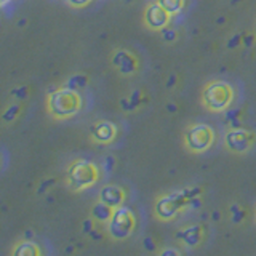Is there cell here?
<instances>
[{
    "label": "cell",
    "instance_id": "1",
    "mask_svg": "<svg viewBox=\"0 0 256 256\" xmlns=\"http://www.w3.org/2000/svg\"><path fill=\"white\" fill-rule=\"evenodd\" d=\"M80 108H82V98H80L78 92L68 86L50 92L46 98V109L54 118L74 117Z\"/></svg>",
    "mask_w": 256,
    "mask_h": 256
},
{
    "label": "cell",
    "instance_id": "2",
    "mask_svg": "<svg viewBox=\"0 0 256 256\" xmlns=\"http://www.w3.org/2000/svg\"><path fill=\"white\" fill-rule=\"evenodd\" d=\"M234 100V90L228 82L222 80H213L206 84L202 93V101L205 108L212 112H222L226 110Z\"/></svg>",
    "mask_w": 256,
    "mask_h": 256
},
{
    "label": "cell",
    "instance_id": "3",
    "mask_svg": "<svg viewBox=\"0 0 256 256\" xmlns=\"http://www.w3.org/2000/svg\"><path fill=\"white\" fill-rule=\"evenodd\" d=\"M100 172L94 164L88 160H76L68 168V182L74 190H84L86 188H92L98 181Z\"/></svg>",
    "mask_w": 256,
    "mask_h": 256
},
{
    "label": "cell",
    "instance_id": "4",
    "mask_svg": "<svg viewBox=\"0 0 256 256\" xmlns=\"http://www.w3.org/2000/svg\"><path fill=\"white\" fill-rule=\"evenodd\" d=\"M134 226H136V220L130 208L125 205L117 206L109 221V234L116 240H124L133 234Z\"/></svg>",
    "mask_w": 256,
    "mask_h": 256
},
{
    "label": "cell",
    "instance_id": "5",
    "mask_svg": "<svg viewBox=\"0 0 256 256\" xmlns=\"http://www.w3.org/2000/svg\"><path fill=\"white\" fill-rule=\"evenodd\" d=\"M186 205H189V198H186V196L182 194V190H176V192H170V194L160 196L157 198L154 213L158 220L170 221L180 213L181 208H184Z\"/></svg>",
    "mask_w": 256,
    "mask_h": 256
},
{
    "label": "cell",
    "instance_id": "6",
    "mask_svg": "<svg viewBox=\"0 0 256 256\" xmlns=\"http://www.w3.org/2000/svg\"><path fill=\"white\" fill-rule=\"evenodd\" d=\"M214 140V133L208 125L205 124H196L188 128L186 134H184V142H186V148L190 152H205L206 149H210Z\"/></svg>",
    "mask_w": 256,
    "mask_h": 256
},
{
    "label": "cell",
    "instance_id": "7",
    "mask_svg": "<svg viewBox=\"0 0 256 256\" xmlns=\"http://www.w3.org/2000/svg\"><path fill=\"white\" fill-rule=\"evenodd\" d=\"M254 138H256L254 133H252L250 130L234 128V130H229L226 136H224V144L234 154H245L254 142Z\"/></svg>",
    "mask_w": 256,
    "mask_h": 256
},
{
    "label": "cell",
    "instance_id": "8",
    "mask_svg": "<svg viewBox=\"0 0 256 256\" xmlns=\"http://www.w3.org/2000/svg\"><path fill=\"white\" fill-rule=\"evenodd\" d=\"M172 14L168 13L165 8L160 5L158 2L149 4L144 10V22L149 29L154 30H162L170 24Z\"/></svg>",
    "mask_w": 256,
    "mask_h": 256
},
{
    "label": "cell",
    "instance_id": "9",
    "mask_svg": "<svg viewBox=\"0 0 256 256\" xmlns=\"http://www.w3.org/2000/svg\"><path fill=\"white\" fill-rule=\"evenodd\" d=\"M90 134H92L93 141L100 142V144H109L116 140L117 128L112 122H108V120H100V122L92 125Z\"/></svg>",
    "mask_w": 256,
    "mask_h": 256
},
{
    "label": "cell",
    "instance_id": "10",
    "mask_svg": "<svg viewBox=\"0 0 256 256\" xmlns=\"http://www.w3.org/2000/svg\"><path fill=\"white\" fill-rule=\"evenodd\" d=\"M112 64L124 76H130L138 69V60H136V56L126 50H117L114 56H112Z\"/></svg>",
    "mask_w": 256,
    "mask_h": 256
},
{
    "label": "cell",
    "instance_id": "11",
    "mask_svg": "<svg viewBox=\"0 0 256 256\" xmlns=\"http://www.w3.org/2000/svg\"><path fill=\"white\" fill-rule=\"evenodd\" d=\"M100 200L110 205L112 208L122 206L125 202V190L120 186H116V184H108L100 190Z\"/></svg>",
    "mask_w": 256,
    "mask_h": 256
},
{
    "label": "cell",
    "instance_id": "12",
    "mask_svg": "<svg viewBox=\"0 0 256 256\" xmlns=\"http://www.w3.org/2000/svg\"><path fill=\"white\" fill-rule=\"evenodd\" d=\"M176 237L181 238L188 246H197L202 240V228L200 226H188L181 229Z\"/></svg>",
    "mask_w": 256,
    "mask_h": 256
},
{
    "label": "cell",
    "instance_id": "13",
    "mask_svg": "<svg viewBox=\"0 0 256 256\" xmlns=\"http://www.w3.org/2000/svg\"><path fill=\"white\" fill-rule=\"evenodd\" d=\"M114 210L116 208H112L110 205L104 204L102 200H100V202H96L92 208V218L96 221V222H109L112 214H114Z\"/></svg>",
    "mask_w": 256,
    "mask_h": 256
},
{
    "label": "cell",
    "instance_id": "14",
    "mask_svg": "<svg viewBox=\"0 0 256 256\" xmlns=\"http://www.w3.org/2000/svg\"><path fill=\"white\" fill-rule=\"evenodd\" d=\"M13 254L14 256H38L42 254V250L40 246L30 240H22L18 245L13 248Z\"/></svg>",
    "mask_w": 256,
    "mask_h": 256
},
{
    "label": "cell",
    "instance_id": "15",
    "mask_svg": "<svg viewBox=\"0 0 256 256\" xmlns=\"http://www.w3.org/2000/svg\"><path fill=\"white\" fill-rule=\"evenodd\" d=\"M157 2L162 5L170 14H178V13H181V10L184 8L186 0H157Z\"/></svg>",
    "mask_w": 256,
    "mask_h": 256
},
{
    "label": "cell",
    "instance_id": "16",
    "mask_svg": "<svg viewBox=\"0 0 256 256\" xmlns=\"http://www.w3.org/2000/svg\"><path fill=\"white\" fill-rule=\"evenodd\" d=\"M86 84H88V77L86 76H84V74H76V76L69 77V80H68L64 86L72 88V90L78 92V90H82V88H85Z\"/></svg>",
    "mask_w": 256,
    "mask_h": 256
},
{
    "label": "cell",
    "instance_id": "17",
    "mask_svg": "<svg viewBox=\"0 0 256 256\" xmlns=\"http://www.w3.org/2000/svg\"><path fill=\"white\" fill-rule=\"evenodd\" d=\"M20 110H21V106L20 104H10L6 109H5V112H4V120L5 122H10V120H14L16 117L20 116Z\"/></svg>",
    "mask_w": 256,
    "mask_h": 256
},
{
    "label": "cell",
    "instance_id": "18",
    "mask_svg": "<svg viewBox=\"0 0 256 256\" xmlns=\"http://www.w3.org/2000/svg\"><path fill=\"white\" fill-rule=\"evenodd\" d=\"M162 36H164V38L166 40V42H174L176 40V30L174 29H170V28H165V29H162Z\"/></svg>",
    "mask_w": 256,
    "mask_h": 256
},
{
    "label": "cell",
    "instance_id": "19",
    "mask_svg": "<svg viewBox=\"0 0 256 256\" xmlns=\"http://www.w3.org/2000/svg\"><path fill=\"white\" fill-rule=\"evenodd\" d=\"M90 2H92V0H68V4H69V5L77 6V8H82V6L88 5Z\"/></svg>",
    "mask_w": 256,
    "mask_h": 256
},
{
    "label": "cell",
    "instance_id": "20",
    "mask_svg": "<svg viewBox=\"0 0 256 256\" xmlns=\"http://www.w3.org/2000/svg\"><path fill=\"white\" fill-rule=\"evenodd\" d=\"M28 93H29V92H28V88H26V86L18 88V90H16V92H13V94H14V96H18L20 100H24V98H26Z\"/></svg>",
    "mask_w": 256,
    "mask_h": 256
},
{
    "label": "cell",
    "instance_id": "21",
    "mask_svg": "<svg viewBox=\"0 0 256 256\" xmlns=\"http://www.w3.org/2000/svg\"><path fill=\"white\" fill-rule=\"evenodd\" d=\"M160 254H162V256H170V254L178 256V254H181V252H180V250H176V248H166V250H162V252H160Z\"/></svg>",
    "mask_w": 256,
    "mask_h": 256
},
{
    "label": "cell",
    "instance_id": "22",
    "mask_svg": "<svg viewBox=\"0 0 256 256\" xmlns=\"http://www.w3.org/2000/svg\"><path fill=\"white\" fill-rule=\"evenodd\" d=\"M232 216H234V218H232V221H234V222H238L240 220H242V216H245V213H244L242 210H237L236 213H232Z\"/></svg>",
    "mask_w": 256,
    "mask_h": 256
},
{
    "label": "cell",
    "instance_id": "23",
    "mask_svg": "<svg viewBox=\"0 0 256 256\" xmlns=\"http://www.w3.org/2000/svg\"><path fill=\"white\" fill-rule=\"evenodd\" d=\"M144 244H146V248H148V250H149V252H154V248H156V246H154V245H152V240H150L149 237H148L146 240H144Z\"/></svg>",
    "mask_w": 256,
    "mask_h": 256
},
{
    "label": "cell",
    "instance_id": "24",
    "mask_svg": "<svg viewBox=\"0 0 256 256\" xmlns=\"http://www.w3.org/2000/svg\"><path fill=\"white\" fill-rule=\"evenodd\" d=\"M238 40H240V37H238V36H236V37H234V40H232V42H229V44H228V46H229V48H230V46H236V44H238Z\"/></svg>",
    "mask_w": 256,
    "mask_h": 256
},
{
    "label": "cell",
    "instance_id": "25",
    "mask_svg": "<svg viewBox=\"0 0 256 256\" xmlns=\"http://www.w3.org/2000/svg\"><path fill=\"white\" fill-rule=\"evenodd\" d=\"M6 2H10V0H2V4H4V5H5Z\"/></svg>",
    "mask_w": 256,
    "mask_h": 256
}]
</instances>
